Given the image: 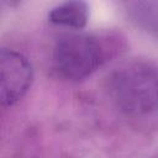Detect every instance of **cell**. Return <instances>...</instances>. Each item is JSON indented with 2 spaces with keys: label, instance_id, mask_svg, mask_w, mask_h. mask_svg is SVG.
Masks as SVG:
<instances>
[{
  "label": "cell",
  "instance_id": "1",
  "mask_svg": "<svg viewBox=\"0 0 158 158\" xmlns=\"http://www.w3.org/2000/svg\"><path fill=\"white\" fill-rule=\"evenodd\" d=\"M105 89L112 105L130 117L158 110V65L146 59H128L106 77Z\"/></svg>",
  "mask_w": 158,
  "mask_h": 158
},
{
  "label": "cell",
  "instance_id": "2",
  "mask_svg": "<svg viewBox=\"0 0 158 158\" xmlns=\"http://www.w3.org/2000/svg\"><path fill=\"white\" fill-rule=\"evenodd\" d=\"M122 46V40L114 33L65 35L53 47L52 65L59 78L80 81L116 57Z\"/></svg>",
  "mask_w": 158,
  "mask_h": 158
},
{
  "label": "cell",
  "instance_id": "3",
  "mask_svg": "<svg viewBox=\"0 0 158 158\" xmlns=\"http://www.w3.org/2000/svg\"><path fill=\"white\" fill-rule=\"evenodd\" d=\"M0 100L2 107H11L28 91L33 80L30 60L21 53L2 48L0 54Z\"/></svg>",
  "mask_w": 158,
  "mask_h": 158
},
{
  "label": "cell",
  "instance_id": "4",
  "mask_svg": "<svg viewBox=\"0 0 158 158\" xmlns=\"http://www.w3.org/2000/svg\"><path fill=\"white\" fill-rule=\"evenodd\" d=\"M48 20L57 26L81 30L89 21V5L85 0H64L49 11Z\"/></svg>",
  "mask_w": 158,
  "mask_h": 158
},
{
  "label": "cell",
  "instance_id": "5",
  "mask_svg": "<svg viewBox=\"0 0 158 158\" xmlns=\"http://www.w3.org/2000/svg\"><path fill=\"white\" fill-rule=\"evenodd\" d=\"M21 1H22V0H1L2 5L7 6V7H10V9H12V7H16V6H19V5L21 4Z\"/></svg>",
  "mask_w": 158,
  "mask_h": 158
}]
</instances>
